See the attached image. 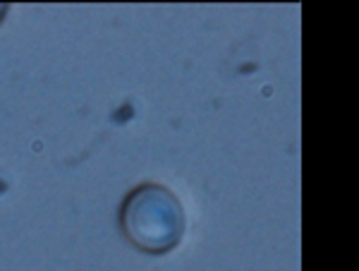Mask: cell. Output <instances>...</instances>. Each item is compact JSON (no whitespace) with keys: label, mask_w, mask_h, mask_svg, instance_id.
<instances>
[{"label":"cell","mask_w":359,"mask_h":271,"mask_svg":"<svg viewBox=\"0 0 359 271\" xmlns=\"http://www.w3.org/2000/svg\"><path fill=\"white\" fill-rule=\"evenodd\" d=\"M187 216L172 190L144 183L132 190L120 206V228L137 250L163 255L184 235Z\"/></svg>","instance_id":"6da1fadb"},{"label":"cell","mask_w":359,"mask_h":271,"mask_svg":"<svg viewBox=\"0 0 359 271\" xmlns=\"http://www.w3.org/2000/svg\"><path fill=\"white\" fill-rule=\"evenodd\" d=\"M5 10H8V8H5V5H0V17L5 15Z\"/></svg>","instance_id":"7a4b0ae2"}]
</instances>
